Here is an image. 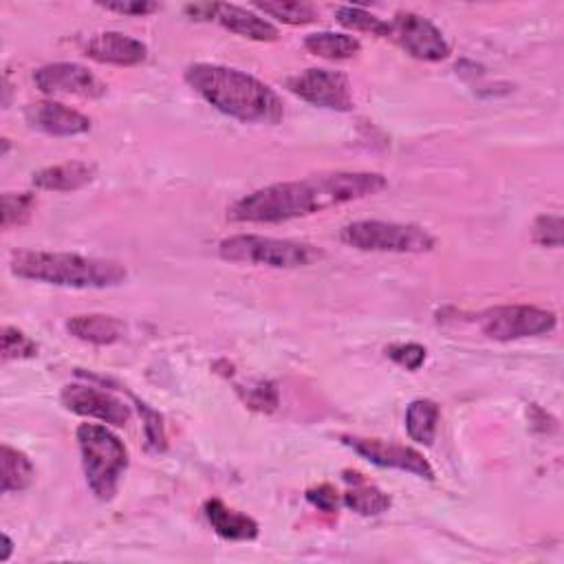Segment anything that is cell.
I'll list each match as a JSON object with an SVG mask.
<instances>
[{
	"instance_id": "1f68e13d",
	"label": "cell",
	"mask_w": 564,
	"mask_h": 564,
	"mask_svg": "<svg viewBox=\"0 0 564 564\" xmlns=\"http://www.w3.org/2000/svg\"><path fill=\"white\" fill-rule=\"evenodd\" d=\"M306 501H309L313 507H317L319 512H327V514L338 512V505H340L336 488L327 486V482H325V486L309 490V492H306Z\"/></svg>"
},
{
	"instance_id": "83f0119b",
	"label": "cell",
	"mask_w": 564,
	"mask_h": 564,
	"mask_svg": "<svg viewBox=\"0 0 564 564\" xmlns=\"http://www.w3.org/2000/svg\"><path fill=\"white\" fill-rule=\"evenodd\" d=\"M534 240L544 248L562 246V218L555 214H542L534 223Z\"/></svg>"
},
{
	"instance_id": "d4e9b609",
	"label": "cell",
	"mask_w": 564,
	"mask_h": 564,
	"mask_svg": "<svg viewBox=\"0 0 564 564\" xmlns=\"http://www.w3.org/2000/svg\"><path fill=\"white\" fill-rule=\"evenodd\" d=\"M238 392H240V397H243V401L252 411L274 413L278 409V390H276V386L272 381L259 379V381L250 384L248 388H238Z\"/></svg>"
},
{
	"instance_id": "ac0fdd59",
	"label": "cell",
	"mask_w": 564,
	"mask_h": 564,
	"mask_svg": "<svg viewBox=\"0 0 564 564\" xmlns=\"http://www.w3.org/2000/svg\"><path fill=\"white\" fill-rule=\"evenodd\" d=\"M203 512L212 529L225 540H254L259 536V523L254 518L227 507L218 499L205 501Z\"/></svg>"
},
{
	"instance_id": "3957f363",
	"label": "cell",
	"mask_w": 564,
	"mask_h": 564,
	"mask_svg": "<svg viewBox=\"0 0 564 564\" xmlns=\"http://www.w3.org/2000/svg\"><path fill=\"white\" fill-rule=\"evenodd\" d=\"M10 270L23 280L71 289H106L117 287L128 278L126 267L117 261L66 252L18 250L12 254Z\"/></svg>"
},
{
	"instance_id": "5b68a950",
	"label": "cell",
	"mask_w": 564,
	"mask_h": 564,
	"mask_svg": "<svg viewBox=\"0 0 564 564\" xmlns=\"http://www.w3.org/2000/svg\"><path fill=\"white\" fill-rule=\"evenodd\" d=\"M218 254L229 263L263 265L274 270L306 267L317 259H322V252L311 246L293 243V240L270 238V236H256V234H238L221 240Z\"/></svg>"
},
{
	"instance_id": "6da1fadb",
	"label": "cell",
	"mask_w": 564,
	"mask_h": 564,
	"mask_svg": "<svg viewBox=\"0 0 564 564\" xmlns=\"http://www.w3.org/2000/svg\"><path fill=\"white\" fill-rule=\"evenodd\" d=\"M388 188L377 173H322L274 184L238 199L227 216L236 223H285L379 195Z\"/></svg>"
},
{
	"instance_id": "30bf717a",
	"label": "cell",
	"mask_w": 564,
	"mask_h": 564,
	"mask_svg": "<svg viewBox=\"0 0 564 564\" xmlns=\"http://www.w3.org/2000/svg\"><path fill=\"white\" fill-rule=\"evenodd\" d=\"M390 38L409 55L424 62H441L450 55L443 34L428 18L413 12H399L392 18Z\"/></svg>"
},
{
	"instance_id": "ffe728a7",
	"label": "cell",
	"mask_w": 564,
	"mask_h": 564,
	"mask_svg": "<svg viewBox=\"0 0 564 564\" xmlns=\"http://www.w3.org/2000/svg\"><path fill=\"white\" fill-rule=\"evenodd\" d=\"M304 49L325 60H349L360 53L362 45L358 38H353L349 34L319 32V34H311L304 38Z\"/></svg>"
},
{
	"instance_id": "8992f818",
	"label": "cell",
	"mask_w": 564,
	"mask_h": 564,
	"mask_svg": "<svg viewBox=\"0 0 564 564\" xmlns=\"http://www.w3.org/2000/svg\"><path fill=\"white\" fill-rule=\"evenodd\" d=\"M342 243L360 252L424 254L435 250L437 238L419 227L386 221H355L342 229Z\"/></svg>"
},
{
	"instance_id": "9c48e42d",
	"label": "cell",
	"mask_w": 564,
	"mask_h": 564,
	"mask_svg": "<svg viewBox=\"0 0 564 564\" xmlns=\"http://www.w3.org/2000/svg\"><path fill=\"white\" fill-rule=\"evenodd\" d=\"M34 83L45 96H73L85 100H100L106 96L102 79L75 62L45 64L34 73Z\"/></svg>"
},
{
	"instance_id": "5bb4252c",
	"label": "cell",
	"mask_w": 564,
	"mask_h": 564,
	"mask_svg": "<svg viewBox=\"0 0 564 564\" xmlns=\"http://www.w3.org/2000/svg\"><path fill=\"white\" fill-rule=\"evenodd\" d=\"M85 55L100 64L137 66L148 58V49L137 38H130L120 32H104L93 36L85 45Z\"/></svg>"
},
{
	"instance_id": "d6986e66",
	"label": "cell",
	"mask_w": 564,
	"mask_h": 564,
	"mask_svg": "<svg viewBox=\"0 0 564 564\" xmlns=\"http://www.w3.org/2000/svg\"><path fill=\"white\" fill-rule=\"evenodd\" d=\"M344 480L351 486V490L344 494V505L360 516H379L390 510L392 501L388 494H384L373 482H368L360 472H344Z\"/></svg>"
},
{
	"instance_id": "4dcf8cb0",
	"label": "cell",
	"mask_w": 564,
	"mask_h": 564,
	"mask_svg": "<svg viewBox=\"0 0 564 564\" xmlns=\"http://www.w3.org/2000/svg\"><path fill=\"white\" fill-rule=\"evenodd\" d=\"M98 5L104 8L106 12H115L122 16H148L159 10V5L150 3V0H117V3H98Z\"/></svg>"
},
{
	"instance_id": "8fae6325",
	"label": "cell",
	"mask_w": 564,
	"mask_h": 564,
	"mask_svg": "<svg viewBox=\"0 0 564 564\" xmlns=\"http://www.w3.org/2000/svg\"><path fill=\"white\" fill-rule=\"evenodd\" d=\"M62 406L75 415L83 417H93L100 419L109 426L115 428H124L133 413L126 401H122L120 397L106 392V390H98L93 386H85V384H71L62 390L60 394Z\"/></svg>"
},
{
	"instance_id": "d6a6232c",
	"label": "cell",
	"mask_w": 564,
	"mask_h": 564,
	"mask_svg": "<svg viewBox=\"0 0 564 564\" xmlns=\"http://www.w3.org/2000/svg\"><path fill=\"white\" fill-rule=\"evenodd\" d=\"M216 10H218V3H203V5H188L186 12L188 16H192L195 21H212L216 18Z\"/></svg>"
},
{
	"instance_id": "277c9868",
	"label": "cell",
	"mask_w": 564,
	"mask_h": 564,
	"mask_svg": "<svg viewBox=\"0 0 564 564\" xmlns=\"http://www.w3.org/2000/svg\"><path fill=\"white\" fill-rule=\"evenodd\" d=\"M77 443L83 452V465L91 492L100 501H111L117 494L120 480L128 469V450L124 441L109 428L83 424L77 428Z\"/></svg>"
},
{
	"instance_id": "7a4b0ae2",
	"label": "cell",
	"mask_w": 564,
	"mask_h": 564,
	"mask_svg": "<svg viewBox=\"0 0 564 564\" xmlns=\"http://www.w3.org/2000/svg\"><path fill=\"white\" fill-rule=\"evenodd\" d=\"M186 83L212 109L243 124L274 126L285 117L280 96L246 71L199 62L186 68Z\"/></svg>"
},
{
	"instance_id": "7402d4cb",
	"label": "cell",
	"mask_w": 564,
	"mask_h": 564,
	"mask_svg": "<svg viewBox=\"0 0 564 564\" xmlns=\"http://www.w3.org/2000/svg\"><path fill=\"white\" fill-rule=\"evenodd\" d=\"M439 406L430 399H417L406 411V430L413 441L433 446L439 428Z\"/></svg>"
},
{
	"instance_id": "7c38bea8",
	"label": "cell",
	"mask_w": 564,
	"mask_h": 564,
	"mask_svg": "<svg viewBox=\"0 0 564 564\" xmlns=\"http://www.w3.org/2000/svg\"><path fill=\"white\" fill-rule=\"evenodd\" d=\"M342 443L373 465L401 469V472H409L413 476L428 478V480L435 478V469L424 459V454L409 446H397V443H386L381 439H364V437H351V435H344Z\"/></svg>"
},
{
	"instance_id": "484cf974",
	"label": "cell",
	"mask_w": 564,
	"mask_h": 564,
	"mask_svg": "<svg viewBox=\"0 0 564 564\" xmlns=\"http://www.w3.org/2000/svg\"><path fill=\"white\" fill-rule=\"evenodd\" d=\"M34 208H36L34 195H27V192L3 195V227L10 229L16 225H25L32 218Z\"/></svg>"
},
{
	"instance_id": "603a6c76",
	"label": "cell",
	"mask_w": 564,
	"mask_h": 564,
	"mask_svg": "<svg viewBox=\"0 0 564 564\" xmlns=\"http://www.w3.org/2000/svg\"><path fill=\"white\" fill-rule=\"evenodd\" d=\"M256 10L285 25H311L317 21V10L309 3H293V0H276V3H256Z\"/></svg>"
},
{
	"instance_id": "52a82bcc",
	"label": "cell",
	"mask_w": 564,
	"mask_h": 564,
	"mask_svg": "<svg viewBox=\"0 0 564 564\" xmlns=\"http://www.w3.org/2000/svg\"><path fill=\"white\" fill-rule=\"evenodd\" d=\"M476 322H478V329L482 331V336H488L490 340H499V342L547 336L557 325L555 313L540 309V306H529V304L494 306V309L482 311L476 317Z\"/></svg>"
},
{
	"instance_id": "836d02e7",
	"label": "cell",
	"mask_w": 564,
	"mask_h": 564,
	"mask_svg": "<svg viewBox=\"0 0 564 564\" xmlns=\"http://www.w3.org/2000/svg\"><path fill=\"white\" fill-rule=\"evenodd\" d=\"M3 542H5V549H3V555H0V560L8 562V560H10V555H12V551H14V542H12V538H10L8 534L3 536Z\"/></svg>"
},
{
	"instance_id": "ba28073f",
	"label": "cell",
	"mask_w": 564,
	"mask_h": 564,
	"mask_svg": "<svg viewBox=\"0 0 564 564\" xmlns=\"http://www.w3.org/2000/svg\"><path fill=\"white\" fill-rule=\"evenodd\" d=\"M287 89L296 98H300L313 106H319V109H331V111H351L353 109L349 77L340 71L306 68L287 79Z\"/></svg>"
},
{
	"instance_id": "9a60e30c",
	"label": "cell",
	"mask_w": 564,
	"mask_h": 564,
	"mask_svg": "<svg viewBox=\"0 0 564 564\" xmlns=\"http://www.w3.org/2000/svg\"><path fill=\"white\" fill-rule=\"evenodd\" d=\"M96 179V166L89 161H66L34 173V186L49 192H75L87 188Z\"/></svg>"
},
{
	"instance_id": "f546056e",
	"label": "cell",
	"mask_w": 564,
	"mask_h": 564,
	"mask_svg": "<svg viewBox=\"0 0 564 564\" xmlns=\"http://www.w3.org/2000/svg\"><path fill=\"white\" fill-rule=\"evenodd\" d=\"M139 411L143 413V422H146V439H148V448L152 452H164L166 450V433H164V419H161L159 413L150 411L148 406L139 404Z\"/></svg>"
},
{
	"instance_id": "f1b7e54d",
	"label": "cell",
	"mask_w": 564,
	"mask_h": 564,
	"mask_svg": "<svg viewBox=\"0 0 564 564\" xmlns=\"http://www.w3.org/2000/svg\"><path fill=\"white\" fill-rule=\"evenodd\" d=\"M386 355L401 368L406 371H419L426 362V349L422 344L409 342V344H392L386 349Z\"/></svg>"
},
{
	"instance_id": "4fadbf2b",
	"label": "cell",
	"mask_w": 564,
	"mask_h": 564,
	"mask_svg": "<svg viewBox=\"0 0 564 564\" xmlns=\"http://www.w3.org/2000/svg\"><path fill=\"white\" fill-rule=\"evenodd\" d=\"M29 128L51 137H75L91 130V120L60 102H36L25 109Z\"/></svg>"
},
{
	"instance_id": "2e32d148",
	"label": "cell",
	"mask_w": 564,
	"mask_h": 564,
	"mask_svg": "<svg viewBox=\"0 0 564 564\" xmlns=\"http://www.w3.org/2000/svg\"><path fill=\"white\" fill-rule=\"evenodd\" d=\"M66 331L83 342L106 347L124 340L126 325L113 315L89 313V315H73L71 319H66Z\"/></svg>"
},
{
	"instance_id": "44dd1931",
	"label": "cell",
	"mask_w": 564,
	"mask_h": 564,
	"mask_svg": "<svg viewBox=\"0 0 564 564\" xmlns=\"http://www.w3.org/2000/svg\"><path fill=\"white\" fill-rule=\"evenodd\" d=\"M0 461H3V494L25 492L36 478V469L29 456L12 446H3Z\"/></svg>"
},
{
	"instance_id": "cb8c5ba5",
	"label": "cell",
	"mask_w": 564,
	"mask_h": 564,
	"mask_svg": "<svg viewBox=\"0 0 564 564\" xmlns=\"http://www.w3.org/2000/svg\"><path fill=\"white\" fill-rule=\"evenodd\" d=\"M338 23L353 32H364L381 38L390 36V23H384L381 18L373 16L362 8H338Z\"/></svg>"
},
{
	"instance_id": "4316f807",
	"label": "cell",
	"mask_w": 564,
	"mask_h": 564,
	"mask_svg": "<svg viewBox=\"0 0 564 564\" xmlns=\"http://www.w3.org/2000/svg\"><path fill=\"white\" fill-rule=\"evenodd\" d=\"M38 355V344L25 336L21 329L5 327L3 329V362L12 360H32Z\"/></svg>"
},
{
	"instance_id": "e0dca14e",
	"label": "cell",
	"mask_w": 564,
	"mask_h": 564,
	"mask_svg": "<svg viewBox=\"0 0 564 564\" xmlns=\"http://www.w3.org/2000/svg\"><path fill=\"white\" fill-rule=\"evenodd\" d=\"M227 32L236 34V36H243V38H250V40H256V42H274L278 40V29L261 18L259 14L246 10V8H236V5H221L218 3V10H216V18Z\"/></svg>"
}]
</instances>
